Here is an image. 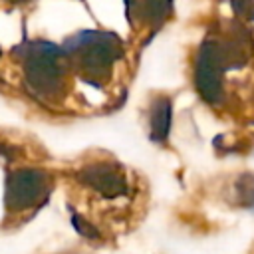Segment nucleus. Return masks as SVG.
Listing matches in <instances>:
<instances>
[{"label": "nucleus", "mask_w": 254, "mask_h": 254, "mask_svg": "<svg viewBox=\"0 0 254 254\" xmlns=\"http://www.w3.org/2000/svg\"><path fill=\"white\" fill-rule=\"evenodd\" d=\"M250 54V36L244 28L226 30L222 36L208 38L198 54L196 62V87L200 95L216 103L222 97V79L228 69L246 64Z\"/></svg>", "instance_id": "1"}, {"label": "nucleus", "mask_w": 254, "mask_h": 254, "mask_svg": "<svg viewBox=\"0 0 254 254\" xmlns=\"http://www.w3.org/2000/svg\"><path fill=\"white\" fill-rule=\"evenodd\" d=\"M65 56L83 73L85 79H107L111 67L121 56V40L111 32H79L64 46Z\"/></svg>", "instance_id": "2"}, {"label": "nucleus", "mask_w": 254, "mask_h": 254, "mask_svg": "<svg viewBox=\"0 0 254 254\" xmlns=\"http://www.w3.org/2000/svg\"><path fill=\"white\" fill-rule=\"evenodd\" d=\"M65 52L50 42H34L24 50V73L28 85L44 97L60 95L65 79Z\"/></svg>", "instance_id": "3"}, {"label": "nucleus", "mask_w": 254, "mask_h": 254, "mask_svg": "<svg viewBox=\"0 0 254 254\" xmlns=\"http://www.w3.org/2000/svg\"><path fill=\"white\" fill-rule=\"evenodd\" d=\"M46 190L44 175L38 171H18L8 183V200L16 206H28L36 202Z\"/></svg>", "instance_id": "4"}, {"label": "nucleus", "mask_w": 254, "mask_h": 254, "mask_svg": "<svg viewBox=\"0 0 254 254\" xmlns=\"http://www.w3.org/2000/svg\"><path fill=\"white\" fill-rule=\"evenodd\" d=\"M125 4H127L129 14L149 24L161 22L169 14V8H171V0H125Z\"/></svg>", "instance_id": "5"}, {"label": "nucleus", "mask_w": 254, "mask_h": 254, "mask_svg": "<svg viewBox=\"0 0 254 254\" xmlns=\"http://www.w3.org/2000/svg\"><path fill=\"white\" fill-rule=\"evenodd\" d=\"M151 137L155 141H165L169 135V125H171V101L167 97H159L153 101L151 107Z\"/></svg>", "instance_id": "6"}, {"label": "nucleus", "mask_w": 254, "mask_h": 254, "mask_svg": "<svg viewBox=\"0 0 254 254\" xmlns=\"http://www.w3.org/2000/svg\"><path fill=\"white\" fill-rule=\"evenodd\" d=\"M234 12L246 20H254V0H230Z\"/></svg>", "instance_id": "7"}]
</instances>
